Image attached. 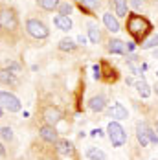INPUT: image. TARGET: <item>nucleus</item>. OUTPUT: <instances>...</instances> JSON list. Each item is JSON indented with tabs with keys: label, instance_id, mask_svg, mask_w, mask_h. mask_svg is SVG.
<instances>
[{
	"label": "nucleus",
	"instance_id": "obj_9",
	"mask_svg": "<svg viewBox=\"0 0 158 160\" xmlns=\"http://www.w3.org/2000/svg\"><path fill=\"white\" fill-rule=\"evenodd\" d=\"M39 136L46 142V144H55L59 140V131L55 125H50V123H44L39 127Z\"/></svg>",
	"mask_w": 158,
	"mask_h": 160
},
{
	"label": "nucleus",
	"instance_id": "obj_14",
	"mask_svg": "<svg viewBox=\"0 0 158 160\" xmlns=\"http://www.w3.org/2000/svg\"><path fill=\"white\" fill-rule=\"evenodd\" d=\"M86 107L92 112H103L107 109V98L103 94H96V96H92L86 101Z\"/></svg>",
	"mask_w": 158,
	"mask_h": 160
},
{
	"label": "nucleus",
	"instance_id": "obj_23",
	"mask_svg": "<svg viewBox=\"0 0 158 160\" xmlns=\"http://www.w3.org/2000/svg\"><path fill=\"white\" fill-rule=\"evenodd\" d=\"M35 2H37V6H39L41 9H44L48 13L57 11V8H59V4H61V0H35Z\"/></svg>",
	"mask_w": 158,
	"mask_h": 160
},
{
	"label": "nucleus",
	"instance_id": "obj_34",
	"mask_svg": "<svg viewBox=\"0 0 158 160\" xmlns=\"http://www.w3.org/2000/svg\"><path fill=\"white\" fill-rule=\"evenodd\" d=\"M2 32H4V28H2V20H0V35H2Z\"/></svg>",
	"mask_w": 158,
	"mask_h": 160
},
{
	"label": "nucleus",
	"instance_id": "obj_29",
	"mask_svg": "<svg viewBox=\"0 0 158 160\" xmlns=\"http://www.w3.org/2000/svg\"><path fill=\"white\" fill-rule=\"evenodd\" d=\"M129 4H131L134 9H140V8H143V0H129Z\"/></svg>",
	"mask_w": 158,
	"mask_h": 160
},
{
	"label": "nucleus",
	"instance_id": "obj_4",
	"mask_svg": "<svg viewBox=\"0 0 158 160\" xmlns=\"http://www.w3.org/2000/svg\"><path fill=\"white\" fill-rule=\"evenodd\" d=\"M107 136L111 140L112 147H123L127 144V132L118 120L109 122V125H107Z\"/></svg>",
	"mask_w": 158,
	"mask_h": 160
},
{
	"label": "nucleus",
	"instance_id": "obj_6",
	"mask_svg": "<svg viewBox=\"0 0 158 160\" xmlns=\"http://www.w3.org/2000/svg\"><path fill=\"white\" fill-rule=\"evenodd\" d=\"M0 107H2L4 111L15 114V112H20L22 103H20V99H18L13 92H9V90H0Z\"/></svg>",
	"mask_w": 158,
	"mask_h": 160
},
{
	"label": "nucleus",
	"instance_id": "obj_20",
	"mask_svg": "<svg viewBox=\"0 0 158 160\" xmlns=\"http://www.w3.org/2000/svg\"><path fill=\"white\" fill-rule=\"evenodd\" d=\"M77 46L79 44L74 39H70V37H64V39H61V41L57 42V50H61V52H76Z\"/></svg>",
	"mask_w": 158,
	"mask_h": 160
},
{
	"label": "nucleus",
	"instance_id": "obj_10",
	"mask_svg": "<svg viewBox=\"0 0 158 160\" xmlns=\"http://www.w3.org/2000/svg\"><path fill=\"white\" fill-rule=\"evenodd\" d=\"M107 52L112 53V55H127L129 53V50H127V44L121 41V39H109L107 41Z\"/></svg>",
	"mask_w": 158,
	"mask_h": 160
},
{
	"label": "nucleus",
	"instance_id": "obj_7",
	"mask_svg": "<svg viewBox=\"0 0 158 160\" xmlns=\"http://www.w3.org/2000/svg\"><path fill=\"white\" fill-rule=\"evenodd\" d=\"M41 116H42V120H44V123H50V125H57L61 120H63V111L59 109V107H55V105H46V107H42V111H41Z\"/></svg>",
	"mask_w": 158,
	"mask_h": 160
},
{
	"label": "nucleus",
	"instance_id": "obj_1",
	"mask_svg": "<svg viewBox=\"0 0 158 160\" xmlns=\"http://www.w3.org/2000/svg\"><path fill=\"white\" fill-rule=\"evenodd\" d=\"M125 30L129 32V35H131L138 44H142L143 41L151 35L153 24H151L143 15L129 13V15H127V22H125Z\"/></svg>",
	"mask_w": 158,
	"mask_h": 160
},
{
	"label": "nucleus",
	"instance_id": "obj_27",
	"mask_svg": "<svg viewBox=\"0 0 158 160\" xmlns=\"http://www.w3.org/2000/svg\"><path fill=\"white\" fill-rule=\"evenodd\" d=\"M6 68H9L11 72H15L17 76L22 72V64L18 63V61H7V63H6Z\"/></svg>",
	"mask_w": 158,
	"mask_h": 160
},
{
	"label": "nucleus",
	"instance_id": "obj_12",
	"mask_svg": "<svg viewBox=\"0 0 158 160\" xmlns=\"http://www.w3.org/2000/svg\"><path fill=\"white\" fill-rule=\"evenodd\" d=\"M99 66H101V81L114 83V81L118 79V72H116V68L109 61H99Z\"/></svg>",
	"mask_w": 158,
	"mask_h": 160
},
{
	"label": "nucleus",
	"instance_id": "obj_24",
	"mask_svg": "<svg viewBox=\"0 0 158 160\" xmlns=\"http://www.w3.org/2000/svg\"><path fill=\"white\" fill-rule=\"evenodd\" d=\"M140 46H142V50H155V48H158V35L156 33H151Z\"/></svg>",
	"mask_w": 158,
	"mask_h": 160
},
{
	"label": "nucleus",
	"instance_id": "obj_8",
	"mask_svg": "<svg viewBox=\"0 0 158 160\" xmlns=\"http://www.w3.org/2000/svg\"><path fill=\"white\" fill-rule=\"evenodd\" d=\"M53 145H55L57 155H61V157H66V158H76V157H77L74 144H72L70 140H66V138H59Z\"/></svg>",
	"mask_w": 158,
	"mask_h": 160
},
{
	"label": "nucleus",
	"instance_id": "obj_19",
	"mask_svg": "<svg viewBox=\"0 0 158 160\" xmlns=\"http://www.w3.org/2000/svg\"><path fill=\"white\" fill-rule=\"evenodd\" d=\"M77 6H79V9H81L83 13L92 15L96 9H99L101 2H99V0H77Z\"/></svg>",
	"mask_w": 158,
	"mask_h": 160
},
{
	"label": "nucleus",
	"instance_id": "obj_35",
	"mask_svg": "<svg viewBox=\"0 0 158 160\" xmlns=\"http://www.w3.org/2000/svg\"><path fill=\"white\" fill-rule=\"evenodd\" d=\"M155 131L158 132V122H155Z\"/></svg>",
	"mask_w": 158,
	"mask_h": 160
},
{
	"label": "nucleus",
	"instance_id": "obj_16",
	"mask_svg": "<svg viewBox=\"0 0 158 160\" xmlns=\"http://www.w3.org/2000/svg\"><path fill=\"white\" fill-rule=\"evenodd\" d=\"M86 37H88V41L92 44H97L101 41V30H99V24L97 22H94V20L86 22Z\"/></svg>",
	"mask_w": 158,
	"mask_h": 160
},
{
	"label": "nucleus",
	"instance_id": "obj_5",
	"mask_svg": "<svg viewBox=\"0 0 158 160\" xmlns=\"http://www.w3.org/2000/svg\"><path fill=\"white\" fill-rule=\"evenodd\" d=\"M0 20H2V28L6 32H17L18 26H20V20H18V13H17L15 8H2L0 9Z\"/></svg>",
	"mask_w": 158,
	"mask_h": 160
},
{
	"label": "nucleus",
	"instance_id": "obj_15",
	"mask_svg": "<svg viewBox=\"0 0 158 160\" xmlns=\"http://www.w3.org/2000/svg\"><path fill=\"white\" fill-rule=\"evenodd\" d=\"M111 6L114 9V15L118 18H127L129 15V0H111Z\"/></svg>",
	"mask_w": 158,
	"mask_h": 160
},
{
	"label": "nucleus",
	"instance_id": "obj_21",
	"mask_svg": "<svg viewBox=\"0 0 158 160\" xmlns=\"http://www.w3.org/2000/svg\"><path fill=\"white\" fill-rule=\"evenodd\" d=\"M134 88H136V92H138L142 98H149L151 96V87L147 85V81L143 79V76L140 78V79L134 81Z\"/></svg>",
	"mask_w": 158,
	"mask_h": 160
},
{
	"label": "nucleus",
	"instance_id": "obj_30",
	"mask_svg": "<svg viewBox=\"0 0 158 160\" xmlns=\"http://www.w3.org/2000/svg\"><path fill=\"white\" fill-rule=\"evenodd\" d=\"M85 42H86V39H85L83 35H79L77 37V44H85Z\"/></svg>",
	"mask_w": 158,
	"mask_h": 160
},
{
	"label": "nucleus",
	"instance_id": "obj_32",
	"mask_svg": "<svg viewBox=\"0 0 158 160\" xmlns=\"http://www.w3.org/2000/svg\"><path fill=\"white\" fill-rule=\"evenodd\" d=\"M153 59H158V48H155V52H153Z\"/></svg>",
	"mask_w": 158,
	"mask_h": 160
},
{
	"label": "nucleus",
	"instance_id": "obj_33",
	"mask_svg": "<svg viewBox=\"0 0 158 160\" xmlns=\"http://www.w3.org/2000/svg\"><path fill=\"white\" fill-rule=\"evenodd\" d=\"M153 90L156 92V96H158V81H156V83H155V87H153Z\"/></svg>",
	"mask_w": 158,
	"mask_h": 160
},
{
	"label": "nucleus",
	"instance_id": "obj_36",
	"mask_svg": "<svg viewBox=\"0 0 158 160\" xmlns=\"http://www.w3.org/2000/svg\"><path fill=\"white\" fill-rule=\"evenodd\" d=\"M2 114H4V109H2V107H0V118H2Z\"/></svg>",
	"mask_w": 158,
	"mask_h": 160
},
{
	"label": "nucleus",
	"instance_id": "obj_22",
	"mask_svg": "<svg viewBox=\"0 0 158 160\" xmlns=\"http://www.w3.org/2000/svg\"><path fill=\"white\" fill-rule=\"evenodd\" d=\"M86 158L88 160H109L107 155H105V151L99 149V147H94V145H90L86 149Z\"/></svg>",
	"mask_w": 158,
	"mask_h": 160
},
{
	"label": "nucleus",
	"instance_id": "obj_25",
	"mask_svg": "<svg viewBox=\"0 0 158 160\" xmlns=\"http://www.w3.org/2000/svg\"><path fill=\"white\" fill-rule=\"evenodd\" d=\"M72 11H74V4H72V2H68V0H63V2L59 4V8H57V13H59V15L70 17Z\"/></svg>",
	"mask_w": 158,
	"mask_h": 160
},
{
	"label": "nucleus",
	"instance_id": "obj_28",
	"mask_svg": "<svg viewBox=\"0 0 158 160\" xmlns=\"http://www.w3.org/2000/svg\"><path fill=\"white\" fill-rule=\"evenodd\" d=\"M92 70H94V79L101 81V66H99V63L94 64V66H92Z\"/></svg>",
	"mask_w": 158,
	"mask_h": 160
},
{
	"label": "nucleus",
	"instance_id": "obj_13",
	"mask_svg": "<svg viewBox=\"0 0 158 160\" xmlns=\"http://www.w3.org/2000/svg\"><path fill=\"white\" fill-rule=\"evenodd\" d=\"M0 85L15 88V87H18V76H17L15 72H11L9 68L4 66V68H0Z\"/></svg>",
	"mask_w": 158,
	"mask_h": 160
},
{
	"label": "nucleus",
	"instance_id": "obj_18",
	"mask_svg": "<svg viewBox=\"0 0 158 160\" xmlns=\"http://www.w3.org/2000/svg\"><path fill=\"white\" fill-rule=\"evenodd\" d=\"M53 26L57 28V30H61V32L64 33H68L70 30H72V26H74V22H72V18L70 17H66V15H57L53 17Z\"/></svg>",
	"mask_w": 158,
	"mask_h": 160
},
{
	"label": "nucleus",
	"instance_id": "obj_11",
	"mask_svg": "<svg viewBox=\"0 0 158 160\" xmlns=\"http://www.w3.org/2000/svg\"><path fill=\"white\" fill-rule=\"evenodd\" d=\"M107 114H109V118L118 120V122H121V120H127V118H129V111L123 107V103H120V101H114L111 107H109Z\"/></svg>",
	"mask_w": 158,
	"mask_h": 160
},
{
	"label": "nucleus",
	"instance_id": "obj_31",
	"mask_svg": "<svg viewBox=\"0 0 158 160\" xmlns=\"http://www.w3.org/2000/svg\"><path fill=\"white\" fill-rule=\"evenodd\" d=\"M0 155H2V157L6 155V149H4V145H2V142H0Z\"/></svg>",
	"mask_w": 158,
	"mask_h": 160
},
{
	"label": "nucleus",
	"instance_id": "obj_2",
	"mask_svg": "<svg viewBox=\"0 0 158 160\" xmlns=\"http://www.w3.org/2000/svg\"><path fill=\"white\" fill-rule=\"evenodd\" d=\"M24 30H26V33L32 39H37V41H44V39L50 37V28L46 26V22L41 20V18H37V17H28L26 18Z\"/></svg>",
	"mask_w": 158,
	"mask_h": 160
},
{
	"label": "nucleus",
	"instance_id": "obj_37",
	"mask_svg": "<svg viewBox=\"0 0 158 160\" xmlns=\"http://www.w3.org/2000/svg\"><path fill=\"white\" fill-rule=\"evenodd\" d=\"M156 78H158V70H156Z\"/></svg>",
	"mask_w": 158,
	"mask_h": 160
},
{
	"label": "nucleus",
	"instance_id": "obj_26",
	"mask_svg": "<svg viewBox=\"0 0 158 160\" xmlns=\"http://www.w3.org/2000/svg\"><path fill=\"white\" fill-rule=\"evenodd\" d=\"M0 138L4 140V142H13V138H15V134H13V129L11 127H2L0 129Z\"/></svg>",
	"mask_w": 158,
	"mask_h": 160
},
{
	"label": "nucleus",
	"instance_id": "obj_3",
	"mask_svg": "<svg viewBox=\"0 0 158 160\" xmlns=\"http://www.w3.org/2000/svg\"><path fill=\"white\" fill-rule=\"evenodd\" d=\"M136 140L142 147L147 145H156L158 144V132L153 127H149L145 122H138L136 123Z\"/></svg>",
	"mask_w": 158,
	"mask_h": 160
},
{
	"label": "nucleus",
	"instance_id": "obj_17",
	"mask_svg": "<svg viewBox=\"0 0 158 160\" xmlns=\"http://www.w3.org/2000/svg\"><path fill=\"white\" fill-rule=\"evenodd\" d=\"M103 24H105V28L109 30L111 33H118L121 30V26H120V20H118V17L112 15L111 11H107V13H103Z\"/></svg>",
	"mask_w": 158,
	"mask_h": 160
}]
</instances>
